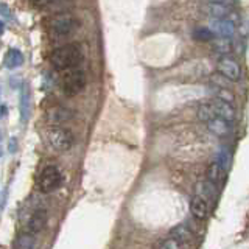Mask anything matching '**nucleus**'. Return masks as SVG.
<instances>
[{
    "label": "nucleus",
    "mask_w": 249,
    "mask_h": 249,
    "mask_svg": "<svg viewBox=\"0 0 249 249\" xmlns=\"http://www.w3.org/2000/svg\"><path fill=\"white\" fill-rule=\"evenodd\" d=\"M198 119H199L201 122H204V123H207V122H210V120L216 119L215 114H213V111H212V107H210L209 103H204V105H201V106L198 107Z\"/></svg>",
    "instance_id": "21"
},
{
    "label": "nucleus",
    "mask_w": 249,
    "mask_h": 249,
    "mask_svg": "<svg viewBox=\"0 0 249 249\" xmlns=\"http://www.w3.org/2000/svg\"><path fill=\"white\" fill-rule=\"evenodd\" d=\"M190 210L196 218L204 220V218H207V215H209V204H207V201H204L202 198L193 196V199L190 202Z\"/></svg>",
    "instance_id": "15"
},
{
    "label": "nucleus",
    "mask_w": 249,
    "mask_h": 249,
    "mask_svg": "<svg viewBox=\"0 0 249 249\" xmlns=\"http://www.w3.org/2000/svg\"><path fill=\"white\" fill-rule=\"evenodd\" d=\"M16 249H36V238L33 233H22L16 241Z\"/></svg>",
    "instance_id": "18"
},
{
    "label": "nucleus",
    "mask_w": 249,
    "mask_h": 249,
    "mask_svg": "<svg viewBox=\"0 0 249 249\" xmlns=\"http://www.w3.org/2000/svg\"><path fill=\"white\" fill-rule=\"evenodd\" d=\"M206 124H207V128H209L210 132H213V134L220 136V137H224V136L231 134V131H232L231 123L223 120V119H213V120L207 122Z\"/></svg>",
    "instance_id": "12"
},
{
    "label": "nucleus",
    "mask_w": 249,
    "mask_h": 249,
    "mask_svg": "<svg viewBox=\"0 0 249 249\" xmlns=\"http://www.w3.org/2000/svg\"><path fill=\"white\" fill-rule=\"evenodd\" d=\"M218 73L224 76L228 81H238L241 78V67L238 61H235L231 56H223L218 61Z\"/></svg>",
    "instance_id": "6"
},
{
    "label": "nucleus",
    "mask_w": 249,
    "mask_h": 249,
    "mask_svg": "<svg viewBox=\"0 0 249 249\" xmlns=\"http://www.w3.org/2000/svg\"><path fill=\"white\" fill-rule=\"evenodd\" d=\"M213 49L218 53H231L232 52V42L231 39H224V37H213Z\"/></svg>",
    "instance_id": "20"
},
{
    "label": "nucleus",
    "mask_w": 249,
    "mask_h": 249,
    "mask_svg": "<svg viewBox=\"0 0 249 249\" xmlns=\"http://www.w3.org/2000/svg\"><path fill=\"white\" fill-rule=\"evenodd\" d=\"M210 107H212V111H213V114H215V117L216 119H223V120H226V122H232L233 119H235V109H233V106L232 105H229V103H226V101H221V100H212L210 101Z\"/></svg>",
    "instance_id": "8"
},
{
    "label": "nucleus",
    "mask_w": 249,
    "mask_h": 249,
    "mask_svg": "<svg viewBox=\"0 0 249 249\" xmlns=\"http://www.w3.org/2000/svg\"><path fill=\"white\" fill-rule=\"evenodd\" d=\"M209 30L212 31L213 36L216 35L218 37L231 39L235 35V22L232 19H212Z\"/></svg>",
    "instance_id": "7"
},
{
    "label": "nucleus",
    "mask_w": 249,
    "mask_h": 249,
    "mask_svg": "<svg viewBox=\"0 0 249 249\" xmlns=\"http://www.w3.org/2000/svg\"><path fill=\"white\" fill-rule=\"evenodd\" d=\"M216 100H221V101H226V103L232 105L233 103V93L229 89L218 88L216 89Z\"/></svg>",
    "instance_id": "24"
},
{
    "label": "nucleus",
    "mask_w": 249,
    "mask_h": 249,
    "mask_svg": "<svg viewBox=\"0 0 249 249\" xmlns=\"http://www.w3.org/2000/svg\"><path fill=\"white\" fill-rule=\"evenodd\" d=\"M160 249H184L182 248V245L179 243V241H176V240H173V238H170V240H165L162 243V246H160Z\"/></svg>",
    "instance_id": "25"
},
{
    "label": "nucleus",
    "mask_w": 249,
    "mask_h": 249,
    "mask_svg": "<svg viewBox=\"0 0 249 249\" xmlns=\"http://www.w3.org/2000/svg\"><path fill=\"white\" fill-rule=\"evenodd\" d=\"M45 117H47V122L50 124H62V123H67L69 120H72L73 112L64 106H52L49 111H47Z\"/></svg>",
    "instance_id": "9"
},
{
    "label": "nucleus",
    "mask_w": 249,
    "mask_h": 249,
    "mask_svg": "<svg viewBox=\"0 0 249 249\" xmlns=\"http://www.w3.org/2000/svg\"><path fill=\"white\" fill-rule=\"evenodd\" d=\"M62 92L66 93L67 97H75L78 95L86 86V75L83 70L80 69H72L62 76Z\"/></svg>",
    "instance_id": "2"
},
{
    "label": "nucleus",
    "mask_w": 249,
    "mask_h": 249,
    "mask_svg": "<svg viewBox=\"0 0 249 249\" xmlns=\"http://www.w3.org/2000/svg\"><path fill=\"white\" fill-rule=\"evenodd\" d=\"M47 137L50 145L58 151H67L73 145V134L66 128H52Z\"/></svg>",
    "instance_id": "5"
},
{
    "label": "nucleus",
    "mask_w": 249,
    "mask_h": 249,
    "mask_svg": "<svg viewBox=\"0 0 249 249\" xmlns=\"http://www.w3.org/2000/svg\"><path fill=\"white\" fill-rule=\"evenodd\" d=\"M209 2H212V3H223V5L232 6V3L235 2V0H209Z\"/></svg>",
    "instance_id": "28"
},
{
    "label": "nucleus",
    "mask_w": 249,
    "mask_h": 249,
    "mask_svg": "<svg viewBox=\"0 0 249 249\" xmlns=\"http://www.w3.org/2000/svg\"><path fill=\"white\" fill-rule=\"evenodd\" d=\"M61 171L54 165H49L41 171V175L37 178V189L42 193H50L58 189L61 185Z\"/></svg>",
    "instance_id": "4"
},
{
    "label": "nucleus",
    "mask_w": 249,
    "mask_h": 249,
    "mask_svg": "<svg viewBox=\"0 0 249 249\" xmlns=\"http://www.w3.org/2000/svg\"><path fill=\"white\" fill-rule=\"evenodd\" d=\"M0 156H2V150H0Z\"/></svg>",
    "instance_id": "30"
},
{
    "label": "nucleus",
    "mask_w": 249,
    "mask_h": 249,
    "mask_svg": "<svg viewBox=\"0 0 249 249\" xmlns=\"http://www.w3.org/2000/svg\"><path fill=\"white\" fill-rule=\"evenodd\" d=\"M20 114H22V120L28 119V114H30V93L25 89H23L22 93H20Z\"/></svg>",
    "instance_id": "22"
},
{
    "label": "nucleus",
    "mask_w": 249,
    "mask_h": 249,
    "mask_svg": "<svg viewBox=\"0 0 249 249\" xmlns=\"http://www.w3.org/2000/svg\"><path fill=\"white\" fill-rule=\"evenodd\" d=\"M33 2V5H36V6H39V8H42V6H47L49 3H52L53 0H31Z\"/></svg>",
    "instance_id": "27"
},
{
    "label": "nucleus",
    "mask_w": 249,
    "mask_h": 249,
    "mask_svg": "<svg viewBox=\"0 0 249 249\" xmlns=\"http://www.w3.org/2000/svg\"><path fill=\"white\" fill-rule=\"evenodd\" d=\"M11 11H10V8H8L6 5H2L0 3V14L2 16H5V18H11V14H10Z\"/></svg>",
    "instance_id": "26"
},
{
    "label": "nucleus",
    "mask_w": 249,
    "mask_h": 249,
    "mask_svg": "<svg viewBox=\"0 0 249 249\" xmlns=\"http://www.w3.org/2000/svg\"><path fill=\"white\" fill-rule=\"evenodd\" d=\"M218 165H220L223 170H228L231 165V154L228 150H220L216 154V160H215Z\"/></svg>",
    "instance_id": "23"
},
{
    "label": "nucleus",
    "mask_w": 249,
    "mask_h": 249,
    "mask_svg": "<svg viewBox=\"0 0 249 249\" xmlns=\"http://www.w3.org/2000/svg\"><path fill=\"white\" fill-rule=\"evenodd\" d=\"M81 61H83V52L80 50V47L73 44L62 45L59 49L53 50L50 54L52 66L58 70L75 69Z\"/></svg>",
    "instance_id": "1"
},
{
    "label": "nucleus",
    "mask_w": 249,
    "mask_h": 249,
    "mask_svg": "<svg viewBox=\"0 0 249 249\" xmlns=\"http://www.w3.org/2000/svg\"><path fill=\"white\" fill-rule=\"evenodd\" d=\"M3 33V22H0V35Z\"/></svg>",
    "instance_id": "29"
},
{
    "label": "nucleus",
    "mask_w": 249,
    "mask_h": 249,
    "mask_svg": "<svg viewBox=\"0 0 249 249\" xmlns=\"http://www.w3.org/2000/svg\"><path fill=\"white\" fill-rule=\"evenodd\" d=\"M49 28L52 33L56 36H67L78 28V20L72 14L61 13V14L53 16L49 20Z\"/></svg>",
    "instance_id": "3"
},
{
    "label": "nucleus",
    "mask_w": 249,
    "mask_h": 249,
    "mask_svg": "<svg viewBox=\"0 0 249 249\" xmlns=\"http://www.w3.org/2000/svg\"><path fill=\"white\" fill-rule=\"evenodd\" d=\"M206 14H209L210 18L213 19H231V16L233 14V8L229 5H223V3H212L209 2L202 6Z\"/></svg>",
    "instance_id": "10"
},
{
    "label": "nucleus",
    "mask_w": 249,
    "mask_h": 249,
    "mask_svg": "<svg viewBox=\"0 0 249 249\" xmlns=\"http://www.w3.org/2000/svg\"><path fill=\"white\" fill-rule=\"evenodd\" d=\"M195 189H196V196L202 198V199L207 201V202L216 196V185L212 184V182H209V181L198 182Z\"/></svg>",
    "instance_id": "13"
},
{
    "label": "nucleus",
    "mask_w": 249,
    "mask_h": 249,
    "mask_svg": "<svg viewBox=\"0 0 249 249\" xmlns=\"http://www.w3.org/2000/svg\"><path fill=\"white\" fill-rule=\"evenodd\" d=\"M47 224V210L45 209H37L33 212V215L30 216L28 221V231L30 233L41 232Z\"/></svg>",
    "instance_id": "11"
},
{
    "label": "nucleus",
    "mask_w": 249,
    "mask_h": 249,
    "mask_svg": "<svg viewBox=\"0 0 249 249\" xmlns=\"http://www.w3.org/2000/svg\"><path fill=\"white\" fill-rule=\"evenodd\" d=\"M207 179H209V182H212V184H216V182H221L223 179H224V170L218 165L216 162H212L209 165L207 168Z\"/></svg>",
    "instance_id": "17"
},
{
    "label": "nucleus",
    "mask_w": 249,
    "mask_h": 249,
    "mask_svg": "<svg viewBox=\"0 0 249 249\" xmlns=\"http://www.w3.org/2000/svg\"><path fill=\"white\" fill-rule=\"evenodd\" d=\"M171 238L179 241L181 245L182 243H190V241L195 240L192 231L189 228H185V226H182V224H179V226H176L175 229H171Z\"/></svg>",
    "instance_id": "16"
},
{
    "label": "nucleus",
    "mask_w": 249,
    "mask_h": 249,
    "mask_svg": "<svg viewBox=\"0 0 249 249\" xmlns=\"http://www.w3.org/2000/svg\"><path fill=\"white\" fill-rule=\"evenodd\" d=\"M3 64H5L6 69H10V70L20 67L23 64V54H22V52L18 50V49H10V50L6 52L5 58H3Z\"/></svg>",
    "instance_id": "14"
},
{
    "label": "nucleus",
    "mask_w": 249,
    "mask_h": 249,
    "mask_svg": "<svg viewBox=\"0 0 249 249\" xmlns=\"http://www.w3.org/2000/svg\"><path fill=\"white\" fill-rule=\"evenodd\" d=\"M193 39L195 41H199V42H207V41H213V33L210 31L207 27H198V28H195L193 30V33H192Z\"/></svg>",
    "instance_id": "19"
}]
</instances>
